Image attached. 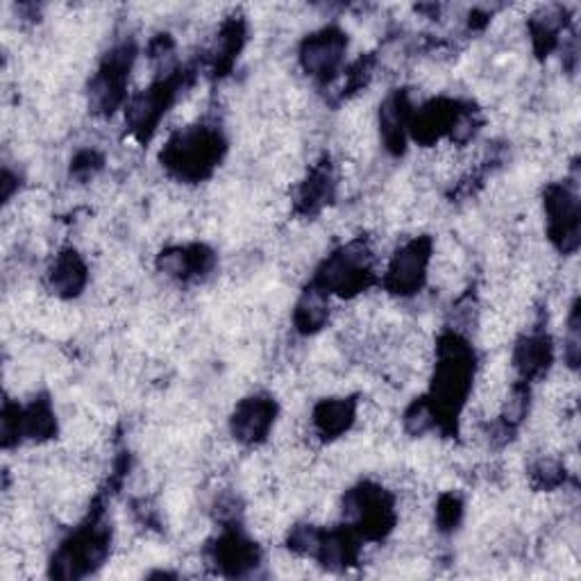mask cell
<instances>
[{"instance_id": "obj_1", "label": "cell", "mask_w": 581, "mask_h": 581, "mask_svg": "<svg viewBox=\"0 0 581 581\" xmlns=\"http://www.w3.org/2000/svg\"><path fill=\"white\" fill-rule=\"evenodd\" d=\"M431 262V241L429 239H414L399 248L386 271V288L391 294L407 298L418 294L425 284L427 271Z\"/></svg>"}, {"instance_id": "obj_2", "label": "cell", "mask_w": 581, "mask_h": 581, "mask_svg": "<svg viewBox=\"0 0 581 581\" xmlns=\"http://www.w3.org/2000/svg\"><path fill=\"white\" fill-rule=\"evenodd\" d=\"M348 40L346 34L337 28H325L316 34H311L309 40L300 48V64L303 68L314 78L330 80L337 76L343 55H346Z\"/></svg>"}, {"instance_id": "obj_3", "label": "cell", "mask_w": 581, "mask_h": 581, "mask_svg": "<svg viewBox=\"0 0 581 581\" xmlns=\"http://www.w3.org/2000/svg\"><path fill=\"white\" fill-rule=\"evenodd\" d=\"M277 407L268 395H250L237 405L232 414V436L243 446L264 441L275 425Z\"/></svg>"}, {"instance_id": "obj_4", "label": "cell", "mask_w": 581, "mask_h": 581, "mask_svg": "<svg viewBox=\"0 0 581 581\" xmlns=\"http://www.w3.org/2000/svg\"><path fill=\"white\" fill-rule=\"evenodd\" d=\"M354 418L357 403L352 397H327L316 405L311 414V427L322 441H332L352 427Z\"/></svg>"}, {"instance_id": "obj_5", "label": "cell", "mask_w": 581, "mask_h": 581, "mask_svg": "<svg viewBox=\"0 0 581 581\" xmlns=\"http://www.w3.org/2000/svg\"><path fill=\"white\" fill-rule=\"evenodd\" d=\"M48 282L53 294L62 298L78 296L87 284V266L76 250H66L57 254V260L51 266Z\"/></svg>"}, {"instance_id": "obj_6", "label": "cell", "mask_w": 581, "mask_h": 581, "mask_svg": "<svg viewBox=\"0 0 581 581\" xmlns=\"http://www.w3.org/2000/svg\"><path fill=\"white\" fill-rule=\"evenodd\" d=\"M552 363V343L545 335H529L516 343L514 369L523 380L545 375Z\"/></svg>"}, {"instance_id": "obj_7", "label": "cell", "mask_w": 581, "mask_h": 581, "mask_svg": "<svg viewBox=\"0 0 581 581\" xmlns=\"http://www.w3.org/2000/svg\"><path fill=\"white\" fill-rule=\"evenodd\" d=\"M296 330L303 335H316L322 330L325 322L330 320V298L325 290L311 288L303 296V300L296 305Z\"/></svg>"}]
</instances>
